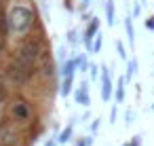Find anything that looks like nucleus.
<instances>
[{"instance_id": "nucleus-1", "label": "nucleus", "mask_w": 154, "mask_h": 146, "mask_svg": "<svg viewBox=\"0 0 154 146\" xmlns=\"http://www.w3.org/2000/svg\"><path fill=\"white\" fill-rule=\"evenodd\" d=\"M34 11L26 5H13L9 9V26L15 34H28L34 26Z\"/></svg>"}, {"instance_id": "nucleus-2", "label": "nucleus", "mask_w": 154, "mask_h": 146, "mask_svg": "<svg viewBox=\"0 0 154 146\" xmlns=\"http://www.w3.org/2000/svg\"><path fill=\"white\" fill-rule=\"evenodd\" d=\"M40 53H42V45L36 38H32V40H26L23 45H19L15 59H19V62H23L28 66H34L40 59Z\"/></svg>"}, {"instance_id": "nucleus-3", "label": "nucleus", "mask_w": 154, "mask_h": 146, "mask_svg": "<svg viewBox=\"0 0 154 146\" xmlns=\"http://www.w3.org/2000/svg\"><path fill=\"white\" fill-rule=\"evenodd\" d=\"M7 74H9V78H11L13 83L26 85V83H30L32 76H34V66H28V64L15 59V62H11V64L7 66Z\"/></svg>"}, {"instance_id": "nucleus-4", "label": "nucleus", "mask_w": 154, "mask_h": 146, "mask_svg": "<svg viewBox=\"0 0 154 146\" xmlns=\"http://www.w3.org/2000/svg\"><path fill=\"white\" fill-rule=\"evenodd\" d=\"M99 34V19L97 17H93L91 21H89V26L85 28V34H82V40H85V45H87V49L91 51V47H93V38Z\"/></svg>"}, {"instance_id": "nucleus-5", "label": "nucleus", "mask_w": 154, "mask_h": 146, "mask_svg": "<svg viewBox=\"0 0 154 146\" xmlns=\"http://www.w3.org/2000/svg\"><path fill=\"white\" fill-rule=\"evenodd\" d=\"M112 97V78H110V70L103 66L101 68V100L110 102Z\"/></svg>"}, {"instance_id": "nucleus-6", "label": "nucleus", "mask_w": 154, "mask_h": 146, "mask_svg": "<svg viewBox=\"0 0 154 146\" xmlns=\"http://www.w3.org/2000/svg\"><path fill=\"white\" fill-rule=\"evenodd\" d=\"M11 112H13V116H15L17 121H28V119L32 116V110H30L28 102H15L13 108H11Z\"/></svg>"}, {"instance_id": "nucleus-7", "label": "nucleus", "mask_w": 154, "mask_h": 146, "mask_svg": "<svg viewBox=\"0 0 154 146\" xmlns=\"http://www.w3.org/2000/svg\"><path fill=\"white\" fill-rule=\"evenodd\" d=\"M74 97H76V104H80V106H89V104H91V97H89V85L82 83V85L76 89Z\"/></svg>"}, {"instance_id": "nucleus-8", "label": "nucleus", "mask_w": 154, "mask_h": 146, "mask_svg": "<svg viewBox=\"0 0 154 146\" xmlns=\"http://www.w3.org/2000/svg\"><path fill=\"white\" fill-rule=\"evenodd\" d=\"M11 32V26H9V13H5V9L0 7V38H7Z\"/></svg>"}, {"instance_id": "nucleus-9", "label": "nucleus", "mask_w": 154, "mask_h": 146, "mask_svg": "<svg viewBox=\"0 0 154 146\" xmlns=\"http://www.w3.org/2000/svg\"><path fill=\"white\" fill-rule=\"evenodd\" d=\"M72 85H74V74L63 76V83H61V95H63V97H68V95L72 93Z\"/></svg>"}, {"instance_id": "nucleus-10", "label": "nucleus", "mask_w": 154, "mask_h": 146, "mask_svg": "<svg viewBox=\"0 0 154 146\" xmlns=\"http://www.w3.org/2000/svg\"><path fill=\"white\" fill-rule=\"evenodd\" d=\"M15 142H17V135L13 131H5L2 135H0V144L2 146H13Z\"/></svg>"}, {"instance_id": "nucleus-11", "label": "nucleus", "mask_w": 154, "mask_h": 146, "mask_svg": "<svg viewBox=\"0 0 154 146\" xmlns=\"http://www.w3.org/2000/svg\"><path fill=\"white\" fill-rule=\"evenodd\" d=\"M72 133H74V123H68V127L59 133V138H57V142H61V144H66L70 138H72Z\"/></svg>"}, {"instance_id": "nucleus-12", "label": "nucleus", "mask_w": 154, "mask_h": 146, "mask_svg": "<svg viewBox=\"0 0 154 146\" xmlns=\"http://www.w3.org/2000/svg\"><path fill=\"white\" fill-rule=\"evenodd\" d=\"M125 30H127V38H129V45L133 47L135 45V32H133V26H131V17L125 19Z\"/></svg>"}, {"instance_id": "nucleus-13", "label": "nucleus", "mask_w": 154, "mask_h": 146, "mask_svg": "<svg viewBox=\"0 0 154 146\" xmlns=\"http://www.w3.org/2000/svg\"><path fill=\"white\" fill-rule=\"evenodd\" d=\"M125 100V78H118V85H116V104H120Z\"/></svg>"}, {"instance_id": "nucleus-14", "label": "nucleus", "mask_w": 154, "mask_h": 146, "mask_svg": "<svg viewBox=\"0 0 154 146\" xmlns=\"http://www.w3.org/2000/svg\"><path fill=\"white\" fill-rule=\"evenodd\" d=\"M106 15H108V24L114 26V2H112V0L106 2Z\"/></svg>"}, {"instance_id": "nucleus-15", "label": "nucleus", "mask_w": 154, "mask_h": 146, "mask_svg": "<svg viewBox=\"0 0 154 146\" xmlns=\"http://www.w3.org/2000/svg\"><path fill=\"white\" fill-rule=\"evenodd\" d=\"M101 40H103V38H101V32H99V34L95 36V40H93V47H91V53H99V49H101Z\"/></svg>"}, {"instance_id": "nucleus-16", "label": "nucleus", "mask_w": 154, "mask_h": 146, "mask_svg": "<svg viewBox=\"0 0 154 146\" xmlns=\"http://www.w3.org/2000/svg\"><path fill=\"white\" fill-rule=\"evenodd\" d=\"M127 68H129V70H127V78H131V76H133V74L137 72V59L133 57V59L129 62V66H127Z\"/></svg>"}, {"instance_id": "nucleus-17", "label": "nucleus", "mask_w": 154, "mask_h": 146, "mask_svg": "<svg viewBox=\"0 0 154 146\" xmlns=\"http://www.w3.org/2000/svg\"><path fill=\"white\" fill-rule=\"evenodd\" d=\"M76 64H78V68H80L82 72L89 68V64H87V57H85V55H78V57H76Z\"/></svg>"}, {"instance_id": "nucleus-18", "label": "nucleus", "mask_w": 154, "mask_h": 146, "mask_svg": "<svg viewBox=\"0 0 154 146\" xmlns=\"http://www.w3.org/2000/svg\"><path fill=\"white\" fill-rule=\"evenodd\" d=\"M9 97V91H7V85L2 83V81H0V104H2L5 100Z\"/></svg>"}, {"instance_id": "nucleus-19", "label": "nucleus", "mask_w": 154, "mask_h": 146, "mask_svg": "<svg viewBox=\"0 0 154 146\" xmlns=\"http://www.w3.org/2000/svg\"><path fill=\"white\" fill-rule=\"evenodd\" d=\"M139 144H141V138H139V135H135V138H133L129 144H125V146H139Z\"/></svg>"}, {"instance_id": "nucleus-20", "label": "nucleus", "mask_w": 154, "mask_h": 146, "mask_svg": "<svg viewBox=\"0 0 154 146\" xmlns=\"http://www.w3.org/2000/svg\"><path fill=\"white\" fill-rule=\"evenodd\" d=\"M146 28L148 30H154V17H148L146 19Z\"/></svg>"}, {"instance_id": "nucleus-21", "label": "nucleus", "mask_w": 154, "mask_h": 146, "mask_svg": "<svg viewBox=\"0 0 154 146\" xmlns=\"http://www.w3.org/2000/svg\"><path fill=\"white\" fill-rule=\"evenodd\" d=\"M116 47H118V53H120V57H125L127 53H125V47H122V43H116Z\"/></svg>"}, {"instance_id": "nucleus-22", "label": "nucleus", "mask_w": 154, "mask_h": 146, "mask_svg": "<svg viewBox=\"0 0 154 146\" xmlns=\"http://www.w3.org/2000/svg\"><path fill=\"white\" fill-rule=\"evenodd\" d=\"M97 70H99L97 66H91V76H93V78H97Z\"/></svg>"}, {"instance_id": "nucleus-23", "label": "nucleus", "mask_w": 154, "mask_h": 146, "mask_svg": "<svg viewBox=\"0 0 154 146\" xmlns=\"http://www.w3.org/2000/svg\"><path fill=\"white\" fill-rule=\"evenodd\" d=\"M45 146H57V140H49V142H47Z\"/></svg>"}, {"instance_id": "nucleus-24", "label": "nucleus", "mask_w": 154, "mask_h": 146, "mask_svg": "<svg viewBox=\"0 0 154 146\" xmlns=\"http://www.w3.org/2000/svg\"><path fill=\"white\" fill-rule=\"evenodd\" d=\"M0 110H2V104H0Z\"/></svg>"}]
</instances>
